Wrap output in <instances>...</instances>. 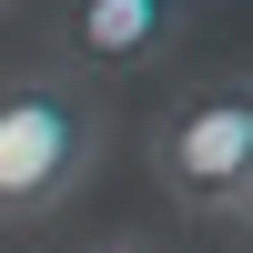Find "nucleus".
Instances as JSON below:
<instances>
[{
  "instance_id": "3",
  "label": "nucleus",
  "mask_w": 253,
  "mask_h": 253,
  "mask_svg": "<svg viewBox=\"0 0 253 253\" xmlns=\"http://www.w3.org/2000/svg\"><path fill=\"white\" fill-rule=\"evenodd\" d=\"M172 31H182V0H71L51 61H71L91 81H122V71H152L172 51Z\"/></svg>"
},
{
  "instance_id": "2",
  "label": "nucleus",
  "mask_w": 253,
  "mask_h": 253,
  "mask_svg": "<svg viewBox=\"0 0 253 253\" xmlns=\"http://www.w3.org/2000/svg\"><path fill=\"white\" fill-rule=\"evenodd\" d=\"M152 172L203 233H253V91L193 81L152 122Z\"/></svg>"
},
{
  "instance_id": "5",
  "label": "nucleus",
  "mask_w": 253,
  "mask_h": 253,
  "mask_svg": "<svg viewBox=\"0 0 253 253\" xmlns=\"http://www.w3.org/2000/svg\"><path fill=\"white\" fill-rule=\"evenodd\" d=\"M0 10H10V0H0Z\"/></svg>"
},
{
  "instance_id": "1",
  "label": "nucleus",
  "mask_w": 253,
  "mask_h": 253,
  "mask_svg": "<svg viewBox=\"0 0 253 253\" xmlns=\"http://www.w3.org/2000/svg\"><path fill=\"white\" fill-rule=\"evenodd\" d=\"M112 152V91L71 61H20L0 71V233L51 223Z\"/></svg>"
},
{
  "instance_id": "4",
  "label": "nucleus",
  "mask_w": 253,
  "mask_h": 253,
  "mask_svg": "<svg viewBox=\"0 0 253 253\" xmlns=\"http://www.w3.org/2000/svg\"><path fill=\"white\" fill-rule=\"evenodd\" d=\"M91 253H162V243H142V233H112V243H91Z\"/></svg>"
}]
</instances>
